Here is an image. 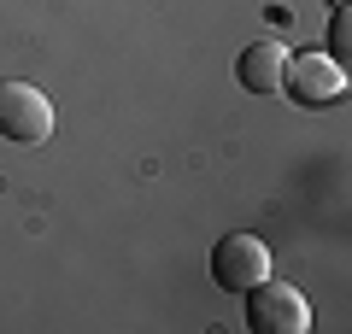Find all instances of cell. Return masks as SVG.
<instances>
[{"label": "cell", "instance_id": "obj_7", "mask_svg": "<svg viewBox=\"0 0 352 334\" xmlns=\"http://www.w3.org/2000/svg\"><path fill=\"white\" fill-rule=\"evenodd\" d=\"M329 6H346V0H329Z\"/></svg>", "mask_w": 352, "mask_h": 334}, {"label": "cell", "instance_id": "obj_4", "mask_svg": "<svg viewBox=\"0 0 352 334\" xmlns=\"http://www.w3.org/2000/svg\"><path fill=\"white\" fill-rule=\"evenodd\" d=\"M264 276H270V247H264L258 235H223L212 247V282L223 287V293H247V287H258Z\"/></svg>", "mask_w": 352, "mask_h": 334}, {"label": "cell", "instance_id": "obj_3", "mask_svg": "<svg viewBox=\"0 0 352 334\" xmlns=\"http://www.w3.org/2000/svg\"><path fill=\"white\" fill-rule=\"evenodd\" d=\"M247 329L252 334H305L311 329V305H305V293L300 287H288V282H270L264 276L258 287H247Z\"/></svg>", "mask_w": 352, "mask_h": 334}, {"label": "cell", "instance_id": "obj_5", "mask_svg": "<svg viewBox=\"0 0 352 334\" xmlns=\"http://www.w3.org/2000/svg\"><path fill=\"white\" fill-rule=\"evenodd\" d=\"M282 65H288V47L252 41V47L235 59V82L247 88V94H282Z\"/></svg>", "mask_w": 352, "mask_h": 334}, {"label": "cell", "instance_id": "obj_1", "mask_svg": "<svg viewBox=\"0 0 352 334\" xmlns=\"http://www.w3.org/2000/svg\"><path fill=\"white\" fill-rule=\"evenodd\" d=\"M346 65H335L329 53H288L282 65V94H294L300 111H329L346 100Z\"/></svg>", "mask_w": 352, "mask_h": 334}, {"label": "cell", "instance_id": "obj_2", "mask_svg": "<svg viewBox=\"0 0 352 334\" xmlns=\"http://www.w3.org/2000/svg\"><path fill=\"white\" fill-rule=\"evenodd\" d=\"M53 124H59V111L36 82H18V76L0 82V135L12 147H41L53 135Z\"/></svg>", "mask_w": 352, "mask_h": 334}, {"label": "cell", "instance_id": "obj_6", "mask_svg": "<svg viewBox=\"0 0 352 334\" xmlns=\"http://www.w3.org/2000/svg\"><path fill=\"white\" fill-rule=\"evenodd\" d=\"M346 47H352L346 41V6H335V18H329V59L346 65Z\"/></svg>", "mask_w": 352, "mask_h": 334}]
</instances>
